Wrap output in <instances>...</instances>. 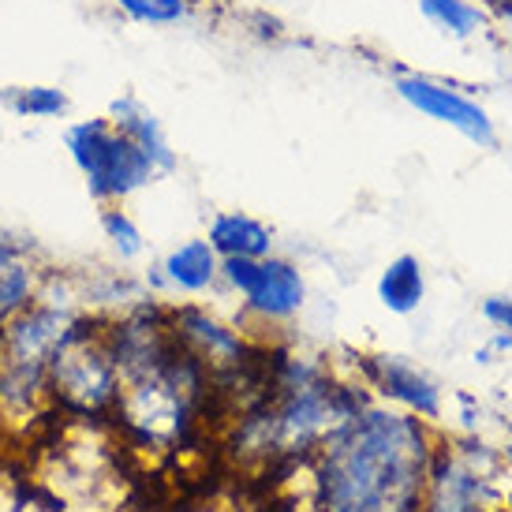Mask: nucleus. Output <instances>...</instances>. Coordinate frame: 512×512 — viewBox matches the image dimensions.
<instances>
[{"instance_id": "obj_12", "label": "nucleus", "mask_w": 512, "mask_h": 512, "mask_svg": "<svg viewBox=\"0 0 512 512\" xmlns=\"http://www.w3.org/2000/svg\"><path fill=\"white\" fill-rule=\"evenodd\" d=\"M427 296V277L415 255H397L378 277V299L385 311L393 314H412Z\"/></svg>"}, {"instance_id": "obj_14", "label": "nucleus", "mask_w": 512, "mask_h": 512, "mask_svg": "<svg viewBox=\"0 0 512 512\" xmlns=\"http://www.w3.org/2000/svg\"><path fill=\"white\" fill-rule=\"evenodd\" d=\"M113 8L139 27H180L191 19L195 0H113Z\"/></svg>"}, {"instance_id": "obj_10", "label": "nucleus", "mask_w": 512, "mask_h": 512, "mask_svg": "<svg viewBox=\"0 0 512 512\" xmlns=\"http://www.w3.org/2000/svg\"><path fill=\"white\" fill-rule=\"evenodd\" d=\"M161 273L172 292L199 296L206 288H214V281L221 277V255L210 247V240H187L165 255Z\"/></svg>"}, {"instance_id": "obj_5", "label": "nucleus", "mask_w": 512, "mask_h": 512, "mask_svg": "<svg viewBox=\"0 0 512 512\" xmlns=\"http://www.w3.org/2000/svg\"><path fill=\"white\" fill-rule=\"evenodd\" d=\"M393 90L400 94V101H408L415 113L430 116L438 124H449L453 131H460L468 143L475 146H494L498 143V131L494 120L486 113L479 101H471L468 94H460L456 86H445L438 79L427 75H397Z\"/></svg>"}, {"instance_id": "obj_16", "label": "nucleus", "mask_w": 512, "mask_h": 512, "mask_svg": "<svg viewBox=\"0 0 512 512\" xmlns=\"http://www.w3.org/2000/svg\"><path fill=\"white\" fill-rule=\"evenodd\" d=\"M101 232H105V240L113 243V251L124 258V262L146 255L143 228L135 225V217H131L124 206H101Z\"/></svg>"}, {"instance_id": "obj_17", "label": "nucleus", "mask_w": 512, "mask_h": 512, "mask_svg": "<svg viewBox=\"0 0 512 512\" xmlns=\"http://www.w3.org/2000/svg\"><path fill=\"white\" fill-rule=\"evenodd\" d=\"M483 318L498 329V333H512V299L490 296L483 303Z\"/></svg>"}, {"instance_id": "obj_2", "label": "nucleus", "mask_w": 512, "mask_h": 512, "mask_svg": "<svg viewBox=\"0 0 512 512\" xmlns=\"http://www.w3.org/2000/svg\"><path fill=\"white\" fill-rule=\"evenodd\" d=\"M64 150L86 180V191L98 206H124L161 176L154 161L116 128L109 116H86L64 128Z\"/></svg>"}, {"instance_id": "obj_9", "label": "nucleus", "mask_w": 512, "mask_h": 512, "mask_svg": "<svg viewBox=\"0 0 512 512\" xmlns=\"http://www.w3.org/2000/svg\"><path fill=\"white\" fill-rule=\"evenodd\" d=\"M105 116H109L116 128L124 131L131 143L154 161V169L161 172V176H172V172L180 169V157H176L169 135H165V124L157 120V113H150V105H146L139 94L124 90L120 98L109 101Z\"/></svg>"}, {"instance_id": "obj_18", "label": "nucleus", "mask_w": 512, "mask_h": 512, "mask_svg": "<svg viewBox=\"0 0 512 512\" xmlns=\"http://www.w3.org/2000/svg\"><path fill=\"white\" fill-rule=\"evenodd\" d=\"M494 352H512V333H498V337L486 344V348H479V352H475V359H479V363H490V356H494Z\"/></svg>"}, {"instance_id": "obj_6", "label": "nucleus", "mask_w": 512, "mask_h": 512, "mask_svg": "<svg viewBox=\"0 0 512 512\" xmlns=\"http://www.w3.org/2000/svg\"><path fill=\"white\" fill-rule=\"evenodd\" d=\"M176 341L184 344L202 367H228L236 370L243 363V337L225 322H217L214 314L199 311V307H180L169 314Z\"/></svg>"}, {"instance_id": "obj_8", "label": "nucleus", "mask_w": 512, "mask_h": 512, "mask_svg": "<svg viewBox=\"0 0 512 512\" xmlns=\"http://www.w3.org/2000/svg\"><path fill=\"white\" fill-rule=\"evenodd\" d=\"M42 281L45 270L38 262L34 240L0 232V326L34 303Z\"/></svg>"}, {"instance_id": "obj_19", "label": "nucleus", "mask_w": 512, "mask_h": 512, "mask_svg": "<svg viewBox=\"0 0 512 512\" xmlns=\"http://www.w3.org/2000/svg\"><path fill=\"white\" fill-rule=\"evenodd\" d=\"M505 456H509V460H512V441H509V445H505Z\"/></svg>"}, {"instance_id": "obj_13", "label": "nucleus", "mask_w": 512, "mask_h": 512, "mask_svg": "<svg viewBox=\"0 0 512 512\" xmlns=\"http://www.w3.org/2000/svg\"><path fill=\"white\" fill-rule=\"evenodd\" d=\"M0 105L19 120H64L72 113V94L53 83H23L4 86Z\"/></svg>"}, {"instance_id": "obj_4", "label": "nucleus", "mask_w": 512, "mask_h": 512, "mask_svg": "<svg viewBox=\"0 0 512 512\" xmlns=\"http://www.w3.org/2000/svg\"><path fill=\"white\" fill-rule=\"evenodd\" d=\"M221 277L262 322H288L307 303V281L288 258H221Z\"/></svg>"}, {"instance_id": "obj_1", "label": "nucleus", "mask_w": 512, "mask_h": 512, "mask_svg": "<svg viewBox=\"0 0 512 512\" xmlns=\"http://www.w3.org/2000/svg\"><path fill=\"white\" fill-rule=\"evenodd\" d=\"M427 475L430 441L419 419L359 408L329 434L318 483L326 512H412Z\"/></svg>"}, {"instance_id": "obj_7", "label": "nucleus", "mask_w": 512, "mask_h": 512, "mask_svg": "<svg viewBox=\"0 0 512 512\" xmlns=\"http://www.w3.org/2000/svg\"><path fill=\"white\" fill-rule=\"evenodd\" d=\"M367 378L382 397L404 404L408 412L423 415V419H438L441 415L438 382L427 378L404 356H367Z\"/></svg>"}, {"instance_id": "obj_15", "label": "nucleus", "mask_w": 512, "mask_h": 512, "mask_svg": "<svg viewBox=\"0 0 512 512\" xmlns=\"http://www.w3.org/2000/svg\"><path fill=\"white\" fill-rule=\"evenodd\" d=\"M419 12L453 38H471L486 23V15L468 0H419Z\"/></svg>"}, {"instance_id": "obj_3", "label": "nucleus", "mask_w": 512, "mask_h": 512, "mask_svg": "<svg viewBox=\"0 0 512 512\" xmlns=\"http://www.w3.org/2000/svg\"><path fill=\"white\" fill-rule=\"evenodd\" d=\"M49 389L53 397L79 415H94L116 408L124 378L113 363V352L105 344V326L90 318H75L68 341L60 344L57 359L49 367Z\"/></svg>"}, {"instance_id": "obj_11", "label": "nucleus", "mask_w": 512, "mask_h": 512, "mask_svg": "<svg viewBox=\"0 0 512 512\" xmlns=\"http://www.w3.org/2000/svg\"><path fill=\"white\" fill-rule=\"evenodd\" d=\"M206 240L221 258H266L273 251V232L247 214H217Z\"/></svg>"}]
</instances>
